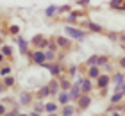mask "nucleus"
Wrapping results in <instances>:
<instances>
[{
	"mask_svg": "<svg viewBox=\"0 0 125 116\" xmlns=\"http://www.w3.org/2000/svg\"><path fill=\"white\" fill-rule=\"evenodd\" d=\"M0 43H2V41H0Z\"/></svg>",
	"mask_w": 125,
	"mask_h": 116,
	"instance_id": "nucleus-44",
	"label": "nucleus"
},
{
	"mask_svg": "<svg viewBox=\"0 0 125 116\" xmlns=\"http://www.w3.org/2000/svg\"><path fill=\"white\" fill-rule=\"evenodd\" d=\"M18 116H29V114H18Z\"/></svg>",
	"mask_w": 125,
	"mask_h": 116,
	"instance_id": "nucleus-43",
	"label": "nucleus"
},
{
	"mask_svg": "<svg viewBox=\"0 0 125 116\" xmlns=\"http://www.w3.org/2000/svg\"><path fill=\"white\" fill-rule=\"evenodd\" d=\"M100 70L98 66H88V79H98Z\"/></svg>",
	"mask_w": 125,
	"mask_h": 116,
	"instance_id": "nucleus-8",
	"label": "nucleus"
},
{
	"mask_svg": "<svg viewBox=\"0 0 125 116\" xmlns=\"http://www.w3.org/2000/svg\"><path fill=\"white\" fill-rule=\"evenodd\" d=\"M113 116H120V113H111Z\"/></svg>",
	"mask_w": 125,
	"mask_h": 116,
	"instance_id": "nucleus-41",
	"label": "nucleus"
},
{
	"mask_svg": "<svg viewBox=\"0 0 125 116\" xmlns=\"http://www.w3.org/2000/svg\"><path fill=\"white\" fill-rule=\"evenodd\" d=\"M122 4H123V0H113L109 5H111L113 9H120V7H122Z\"/></svg>",
	"mask_w": 125,
	"mask_h": 116,
	"instance_id": "nucleus-25",
	"label": "nucleus"
},
{
	"mask_svg": "<svg viewBox=\"0 0 125 116\" xmlns=\"http://www.w3.org/2000/svg\"><path fill=\"white\" fill-rule=\"evenodd\" d=\"M96 64L98 66H105L107 64V57L105 55H96Z\"/></svg>",
	"mask_w": 125,
	"mask_h": 116,
	"instance_id": "nucleus-20",
	"label": "nucleus"
},
{
	"mask_svg": "<svg viewBox=\"0 0 125 116\" xmlns=\"http://www.w3.org/2000/svg\"><path fill=\"white\" fill-rule=\"evenodd\" d=\"M77 18H79V13H77V11H72L70 16H68V21L73 23V21H77Z\"/></svg>",
	"mask_w": 125,
	"mask_h": 116,
	"instance_id": "nucleus-24",
	"label": "nucleus"
},
{
	"mask_svg": "<svg viewBox=\"0 0 125 116\" xmlns=\"http://www.w3.org/2000/svg\"><path fill=\"white\" fill-rule=\"evenodd\" d=\"M59 88H61L62 91H68V89L72 88V82H70L68 79H61V80H59Z\"/></svg>",
	"mask_w": 125,
	"mask_h": 116,
	"instance_id": "nucleus-14",
	"label": "nucleus"
},
{
	"mask_svg": "<svg viewBox=\"0 0 125 116\" xmlns=\"http://www.w3.org/2000/svg\"><path fill=\"white\" fill-rule=\"evenodd\" d=\"M82 95V89H81V86L79 84H73L72 88H70V100H79V96Z\"/></svg>",
	"mask_w": 125,
	"mask_h": 116,
	"instance_id": "nucleus-4",
	"label": "nucleus"
},
{
	"mask_svg": "<svg viewBox=\"0 0 125 116\" xmlns=\"http://www.w3.org/2000/svg\"><path fill=\"white\" fill-rule=\"evenodd\" d=\"M43 109H45V107L41 105V104H36V105H34V111H36V113H41Z\"/></svg>",
	"mask_w": 125,
	"mask_h": 116,
	"instance_id": "nucleus-31",
	"label": "nucleus"
},
{
	"mask_svg": "<svg viewBox=\"0 0 125 116\" xmlns=\"http://www.w3.org/2000/svg\"><path fill=\"white\" fill-rule=\"evenodd\" d=\"M9 73H11V66H2L0 68V75H2V77H7Z\"/></svg>",
	"mask_w": 125,
	"mask_h": 116,
	"instance_id": "nucleus-23",
	"label": "nucleus"
},
{
	"mask_svg": "<svg viewBox=\"0 0 125 116\" xmlns=\"http://www.w3.org/2000/svg\"><path fill=\"white\" fill-rule=\"evenodd\" d=\"M9 32H11V34H14V36H16V34L20 32V27H18V25H11V27H9Z\"/></svg>",
	"mask_w": 125,
	"mask_h": 116,
	"instance_id": "nucleus-29",
	"label": "nucleus"
},
{
	"mask_svg": "<svg viewBox=\"0 0 125 116\" xmlns=\"http://www.w3.org/2000/svg\"><path fill=\"white\" fill-rule=\"evenodd\" d=\"M31 100H32V95H31V93H27V91L20 93V105H29Z\"/></svg>",
	"mask_w": 125,
	"mask_h": 116,
	"instance_id": "nucleus-7",
	"label": "nucleus"
},
{
	"mask_svg": "<svg viewBox=\"0 0 125 116\" xmlns=\"http://www.w3.org/2000/svg\"><path fill=\"white\" fill-rule=\"evenodd\" d=\"M73 113H75V107L73 105H62V114L61 116H73Z\"/></svg>",
	"mask_w": 125,
	"mask_h": 116,
	"instance_id": "nucleus-13",
	"label": "nucleus"
},
{
	"mask_svg": "<svg viewBox=\"0 0 125 116\" xmlns=\"http://www.w3.org/2000/svg\"><path fill=\"white\" fill-rule=\"evenodd\" d=\"M89 104H91V98L88 96V93H84V95L79 96V107H81V109H86Z\"/></svg>",
	"mask_w": 125,
	"mask_h": 116,
	"instance_id": "nucleus-6",
	"label": "nucleus"
},
{
	"mask_svg": "<svg viewBox=\"0 0 125 116\" xmlns=\"http://www.w3.org/2000/svg\"><path fill=\"white\" fill-rule=\"evenodd\" d=\"M122 93L125 95V84H122Z\"/></svg>",
	"mask_w": 125,
	"mask_h": 116,
	"instance_id": "nucleus-39",
	"label": "nucleus"
},
{
	"mask_svg": "<svg viewBox=\"0 0 125 116\" xmlns=\"http://www.w3.org/2000/svg\"><path fill=\"white\" fill-rule=\"evenodd\" d=\"M4 61V54H0V63H2Z\"/></svg>",
	"mask_w": 125,
	"mask_h": 116,
	"instance_id": "nucleus-40",
	"label": "nucleus"
},
{
	"mask_svg": "<svg viewBox=\"0 0 125 116\" xmlns=\"http://www.w3.org/2000/svg\"><path fill=\"white\" fill-rule=\"evenodd\" d=\"M120 9H125V2H123V4H122V7H120Z\"/></svg>",
	"mask_w": 125,
	"mask_h": 116,
	"instance_id": "nucleus-42",
	"label": "nucleus"
},
{
	"mask_svg": "<svg viewBox=\"0 0 125 116\" xmlns=\"http://www.w3.org/2000/svg\"><path fill=\"white\" fill-rule=\"evenodd\" d=\"M31 116H39V113H36V111H34V113H31Z\"/></svg>",
	"mask_w": 125,
	"mask_h": 116,
	"instance_id": "nucleus-38",
	"label": "nucleus"
},
{
	"mask_svg": "<svg viewBox=\"0 0 125 116\" xmlns=\"http://www.w3.org/2000/svg\"><path fill=\"white\" fill-rule=\"evenodd\" d=\"M64 31H66V34H68V36L75 38L77 41H82V39L86 38V34H84L82 31H79V29H75V27H72V25H66V27H64Z\"/></svg>",
	"mask_w": 125,
	"mask_h": 116,
	"instance_id": "nucleus-1",
	"label": "nucleus"
},
{
	"mask_svg": "<svg viewBox=\"0 0 125 116\" xmlns=\"http://www.w3.org/2000/svg\"><path fill=\"white\" fill-rule=\"evenodd\" d=\"M89 31H93V32H102V27L98 25V23H93V21H89Z\"/></svg>",
	"mask_w": 125,
	"mask_h": 116,
	"instance_id": "nucleus-21",
	"label": "nucleus"
},
{
	"mask_svg": "<svg viewBox=\"0 0 125 116\" xmlns=\"http://www.w3.org/2000/svg\"><path fill=\"white\" fill-rule=\"evenodd\" d=\"M48 50L55 52V50H57V45H55V43H50V41H48Z\"/></svg>",
	"mask_w": 125,
	"mask_h": 116,
	"instance_id": "nucleus-32",
	"label": "nucleus"
},
{
	"mask_svg": "<svg viewBox=\"0 0 125 116\" xmlns=\"http://www.w3.org/2000/svg\"><path fill=\"white\" fill-rule=\"evenodd\" d=\"M86 66H96V55H91L89 59L86 61Z\"/></svg>",
	"mask_w": 125,
	"mask_h": 116,
	"instance_id": "nucleus-27",
	"label": "nucleus"
},
{
	"mask_svg": "<svg viewBox=\"0 0 125 116\" xmlns=\"http://www.w3.org/2000/svg\"><path fill=\"white\" fill-rule=\"evenodd\" d=\"M81 89L82 93H89L93 89V86H91V79H82V82H81Z\"/></svg>",
	"mask_w": 125,
	"mask_h": 116,
	"instance_id": "nucleus-9",
	"label": "nucleus"
},
{
	"mask_svg": "<svg viewBox=\"0 0 125 116\" xmlns=\"http://www.w3.org/2000/svg\"><path fill=\"white\" fill-rule=\"evenodd\" d=\"M13 84H14V79L13 77H9V75H7V77H4V86H5V88H11Z\"/></svg>",
	"mask_w": 125,
	"mask_h": 116,
	"instance_id": "nucleus-22",
	"label": "nucleus"
},
{
	"mask_svg": "<svg viewBox=\"0 0 125 116\" xmlns=\"http://www.w3.org/2000/svg\"><path fill=\"white\" fill-rule=\"evenodd\" d=\"M16 43H18V48H20V54H27V41L23 38H16Z\"/></svg>",
	"mask_w": 125,
	"mask_h": 116,
	"instance_id": "nucleus-12",
	"label": "nucleus"
},
{
	"mask_svg": "<svg viewBox=\"0 0 125 116\" xmlns=\"http://www.w3.org/2000/svg\"><path fill=\"white\" fill-rule=\"evenodd\" d=\"M113 80L116 82V86H122L123 80H125V75H123V73H116L115 77H113Z\"/></svg>",
	"mask_w": 125,
	"mask_h": 116,
	"instance_id": "nucleus-16",
	"label": "nucleus"
},
{
	"mask_svg": "<svg viewBox=\"0 0 125 116\" xmlns=\"http://www.w3.org/2000/svg\"><path fill=\"white\" fill-rule=\"evenodd\" d=\"M50 95V88H48V86H43V88L41 89H39V98H45V96H48Z\"/></svg>",
	"mask_w": 125,
	"mask_h": 116,
	"instance_id": "nucleus-18",
	"label": "nucleus"
},
{
	"mask_svg": "<svg viewBox=\"0 0 125 116\" xmlns=\"http://www.w3.org/2000/svg\"><path fill=\"white\" fill-rule=\"evenodd\" d=\"M31 57H32V61L36 63V64H43V63H47L45 52H41V50H34L32 54H31Z\"/></svg>",
	"mask_w": 125,
	"mask_h": 116,
	"instance_id": "nucleus-2",
	"label": "nucleus"
},
{
	"mask_svg": "<svg viewBox=\"0 0 125 116\" xmlns=\"http://www.w3.org/2000/svg\"><path fill=\"white\" fill-rule=\"evenodd\" d=\"M4 89H5V86H4V84H0V93H2Z\"/></svg>",
	"mask_w": 125,
	"mask_h": 116,
	"instance_id": "nucleus-37",
	"label": "nucleus"
},
{
	"mask_svg": "<svg viewBox=\"0 0 125 116\" xmlns=\"http://www.w3.org/2000/svg\"><path fill=\"white\" fill-rule=\"evenodd\" d=\"M55 43H57L61 48H68V46L72 45L70 39H68V38H62V36H57V38H55Z\"/></svg>",
	"mask_w": 125,
	"mask_h": 116,
	"instance_id": "nucleus-10",
	"label": "nucleus"
},
{
	"mask_svg": "<svg viewBox=\"0 0 125 116\" xmlns=\"http://www.w3.org/2000/svg\"><path fill=\"white\" fill-rule=\"evenodd\" d=\"M123 96H125V95H123V93H122V91H116V93H115V95H113V98H111V102H113V104H120Z\"/></svg>",
	"mask_w": 125,
	"mask_h": 116,
	"instance_id": "nucleus-15",
	"label": "nucleus"
},
{
	"mask_svg": "<svg viewBox=\"0 0 125 116\" xmlns=\"http://www.w3.org/2000/svg\"><path fill=\"white\" fill-rule=\"evenodd\" d=\"M55 109H57L55 104H52V102H47V104H45V111H47V113H55Z\"/></svg>",
	"mask_w": 125,
	"mask_h": 116,
	"instance_id": "nucleus-19",
	"label": "nucleus"
},
{
	"mask_svg": "<svg viewBox=\"0 0 125 116\" xmlns=\"http://www.w3.org/2000/svg\"><path fill=\"white\" fill-rule=\"evenodd\" d=\"M96 84H98V88L100 89H107V84H109V77L104 73H100L98 75V79H96Z\"/></svg>",
	"mask_w": 125,
	"mask_h": 116,
	"instance_id": "nucleus-5",
	"label": "nucleus"
},
{
	"mask_svg": "<svg viewBox=\"0 0 125 116\" xmlns=\"http://www.w3.org/2000/svg\"><path fill=\"white\" fill-rule=\"evenodd\" d=\"M4 113H5V107H4V105H2V104H0V116H2V114H4Z\"/></svg>",
	"mask_w": 125,
	"mask_h": 116,
	"instance_id": "nucleus-34",
	"label": "nucleus"
},
{
	"mask_svg": "<svg viewBox=\"0 0 125 116\" xmlns=\"http://www.w3.org/2000/svg\"><path fill=\"white\" fill-rule=\"evenodd\" d=\"M5 116H18V111H16V109H13V111L5 113Z\"/></svg>",
	"mask_w": 125,
	"mask_h": 116,
	"instance_id": "nucleus-33",
	"label": "nucleus"
},
{
	"mask_svg": "<svg viewBox=\"0 0 125 116\" xmlns=\"http://www.w3.org/2000/svg\"><path fill=\"white\" fill-rule=\"evenodd\" d=\"M47 116H61V114H57V113H50V114H47Z\"/></svg>",
	"mask_w": 125,
	"mask_h": 116,
	"instance_id": "nucleus-36",
	"label": "nucleus"
},
{
	"mask_svg": "<svg viewBox=\"0 0 125 116\" xmlns=\"http://www.w3.org/2000/svg\"><path fill=\"white\" fill-rule=\"evenodd\" d=\"M120 66H123V68H125V57H122V59H120Z\"/></svg>",
	"mask_w": 125,
	"mask_h": 116,
	"instance_id": "nucleus-35",
	"label": "nucleus"
},
{
	"mask_svg": "<svg viewBox=\"0 0 125 116\" xmlns=\"http://www.w3.org/2000/svg\"><path fill=\"white\" fill-rule=\"evenodd\" d=\"M55 11H57V7H55V5H50V7H47L45 14H47V16H54V13H55Z\"/></svg>",
	"mask_w": 125,
	"mask_h": 116,
	"instance_id": "nucleus-26",
	"label": "nucleus"
},
{
	"mask_svg": "<svg viewBox=\"0 0 125 116\" xmlns=\"http://www.w3.org/2000/svg\"><path fill=\"white\" fill-rule=\"evenodd\" d=\"M2 54H4V55H9V57H11V54H13V50H11L9 46H2Z\"/></svg>",
	"mask_w": 125,
	"mask_h": 116,
	"instance_id": "nucleus-30",
	"label": "nucleus"
},
{
	"mask_svg": "<svg viewBox=\"0 0 125 116\" xmlns=\"http://www.w3.org/2000/svg\"><path fill=\"white\" fill-rule=\"evenodd\" d=\"M57 100L61 105H66L68 102H70V93H66V91H61L59 93V96H57Z\"/></svg>",
	"mask_w": 125,
	"mask_h": 116,
	"instance_id": "nucleus-11",
	"label": "nucleus"
},
{
	"mask_svg": "<svg viewBox=\"0 0 125 116\" xmlns=\"http://www.w3.org/2000/svg\"><path fill=\"white\" fill-rule=\"evenodd\" d=\"M45 57H47V63H50L55 55H54V52H52V50H47V52H45Z\"/></svg>",
	"mask_w": 125,
	"mask_h": 116,
	"instance_id": "nucleus-28",
	"label": "nucleus"
},
{
	"mask_svg": "<svg viewBox=\"0 0 125 116\" xmlns=\"http://www.w3.org/2000/svg\"><path fill=\"white\" fill-rule=\"evenodd\" d=\"M48 88H50V93H57L59 91V82H57V80H50Z\"/></svg>",
	"mask_w": 125,
	"mask_h": 116,
	"instance_id": "nucleus-17",
	"label": "nucleus"
},
{
	"mask_svg": "<svg viewBox=\"0 0 125 116\" xmlns=\"http://www.w3.org/2000/svg\"><path fill=\"white\" fill-rule=\"evenodd\" d=\"M32 43L36 45V48H45V46H48V39L47 38H43V36H34L32 38Z\"/></svg>",
	"mask_w": 125,
	"mask_h": 116,
	"instance_id": "nucleus-3",
	"label": "nucleus"
}]
</instances>
